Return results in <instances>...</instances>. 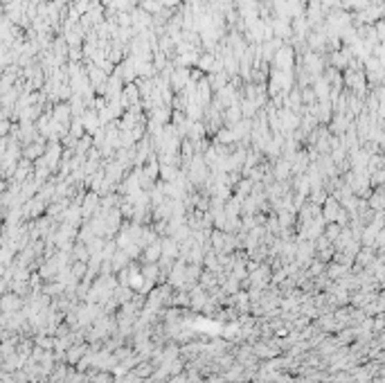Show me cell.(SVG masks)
<instances>
[{"label":"cell","mask_w":385,"mask_h":383,"mask_svg":"<svg viewBox=\"0 0 385 383\" xmlns=\"http://www.w3.org/2000/svg\"><path fill=\"white\" fill-rule=\"evenodd\" d=\"M273 64H275V70H291L293 64H295V52H293V48L282 45V48L273 54Z\"/></svg>","instance_id":"obj_1"},{"label":"cell","mask_w":385,"mask_h":383,"mask_svg":"<svg viewBox=\"0 0 385 383\" xmlns=\"http://www.w3.org/2000/svg\"><path fill=\"white\" fill-rule=\"evenodd\" d=\"M279 115V124H282V131H295V127H300V118L295 111H288V108H282L277 111Z\"/></svg>","instance_id":"obj_2"},{"label":"cell","mask_w":385,"mask_h":383,"mask_svg":"<svg viewBox=\"0 0 385 383\" xmlns=\"http://www.w3.org/2000/svg\"><path fill=\"white\" fill-rule=\"evenodd\" d=\"M342 207L338 203V198H324V210H322V216H324V221H336L338 216H340Z\"/></svg>","instance_id":"obj_3"},{"label":"cell","mask_w":385,"mask_h":383,"mask_svg":"<svg viewBox=\"0 0 385 383\" xmlns=\"http://www.w3.org/2000/svg\"><path fill=\"white\" fill-rule=\"evenodd\" d=\"M169 79H171V84H174L176 90H183L187 86V81H190V70L187 68H176V70H171Z\"/></svg>","instance_id":"obj_4"},{"label":"cell","mask_w":385,"mask_h":383,"mask_svg":"<svg viewBox=\"0 0 385 383\" xmlns=\"http://www.w3.org/2000/svg\"><path fill=\"white\" fill-rule=\"evenodd\" d=\"M351 61V52L349 48H342V50H336V52L331 54V64L336 65V68H347Z\"/></svg>","instance_id":"obj_5"},{"label":"cell","mask_w":385,"mask_h":383,"mask_svg":"<svg viewBox=\"0 0 385 383\" xmlns=\"http://www.w3.org/2000/svg\"><path fill=\"white\" fill-rule=\"evenodd\" d=\"M106 79H108V72H104L102 68H90V84L95 86V88L99 90V93H104V86H106Z\"/></svg>","instance_id":"obj_6"},{"label":"cell","mask_w":385,"mask_h":383,"mask_svg":"<svg viewBox=\"0 0 385 383\" xmlns=\"http://www.w3.org/2000/svg\"><path fill=\"white\" fill-rule=\"evenodd\" d=\"M81 127H86L90 133H97L99 128H102V120H99V115L97 113H86L83 115V120H81Z\"/></svg>","instance_id":"obj_7"},{"label":"cell","mask_w":385,"mask_h":383,"mask_svg":"<svg viewBox=\"0 0 385 383\" xmlns=\"http://www.w3.org/2000/svg\"><path fill=\"white\" fill-rule=\"evenodd\" d=\"M288 172H291V162H288V160H279L277 167H275V176H277V181H284V178L288 176Z\"/></svg>","instance_id":"obj_8"},{"label":"cell","mask_w":385,"mask_h":383,"mask_svg":"<svg viewBox=\"0 0 385 383\" xmlns=\"http://www.w3.org/2000/svg\"><path fill=\"white\" fill-rule=\"evenodd\" d=\"M99 207V196L97 194H90V196H88V201H86V205H83V210L86 212H93V210H97Z\"/></svg>","instance_id":"obj_9"},{"label":"cell","mask_w":385,"mask_h":383,"mask_svg":"<svg viewBox=\"0 0 385 383\" xmlns=\"http://www.w3.org/2000/svg\"><path fill=\"white\" fill-rule=\"evenodd\" d=\"M253 187V181H244L239 183V187H237V198H244L246 194H248V190Z\"/></svg>","instance_id":"obj_10"},{"label":"cell","mask_w":385,"mask_h":383,"mask_svg":"<svg viewBox=\"0 0 385 383\" xmlns=\"http://www.w3.org/2000/svg\"><path fill=\"white\" fill-rule=\"evenodd\" d=\"M370 205L374 207V210H381V207H383V194H381V192H376V196L370 198Z\"/></svg>","instance_id":"obj_11"},{"label":"cell","mask_w":385,"mask_h":383,"mask_svg":"<svg viewBox=\"0 0 385 383\" xmlns=\"http://www.w3.org/2000/svg\"><path fill=\"white\" fill-rule=\"evenodd\" d=\"M158 253H160V246L153 244V248H149V251H146V257H149V259H153V257H158Z\"/></svg>","instance_id":"obj_12"},{"label":"cell","mask_w":385,"mask_h":383,"mask_svg":"<svg viewBox=\"0 0 385 383\" xmlns=\"http://www.w3.org/2000/svg\"><path fill=\"white\" fill-rule=\"evenodd\" d=\"M338 232H340V230H338V226H336V223H329V230H327V237H329V239L338 237Z\"/></svg>","instance_id":"obj_13"},{"label":"cell","mask_w":385,"mask_h":383,"mask_svg":"<svg viewBox=\"0 0 385 383\" xmlns=\"http://www.w3.org/2000/svg\"><path fill=\"white\" fill-rule=\"evenodd\" d=\"M176 2H181V0H160V5H162V7H174Z\"/></svg>","instance_id":"obj_14"}]
</instances>
